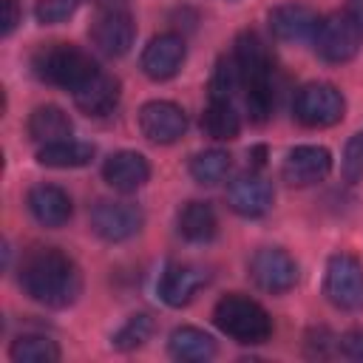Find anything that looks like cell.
<instances>
[{
    "label": "cell",
    "mask_w": 363,
    "mask_h": 363,
    "mask_svg": "<svg viewBox=\"0 0 363 363\" xmlns=\"http://www.w3.org/2000/svg\"><path fill=\"white\" fill-rule=\"evenodd\" d=\"M20 286L23 292L51 309L71 306L82 292L79 267L54 247L31 250L20 264Z\"/></svg>",
    "instance_id": "6da1fadb"
},
{
    "label": "cell",
    "mask_w": 363,
    "mask_h": 363,
    "mask_svg": "<svg viewBox=\"0 0 363 363\" xmlns=\"http://www.w3.org/2000/svg\"><path fill=\"white\" fill-rule=\"evenodd\" d=\"M235 65L241 71V85H244V102L247 113L255 125H264L275 108V94H272V54L267 43L255 31H244L235 40Z\"/></svg>",
    "instance_id": "7a4b0ae2"
},
{
    "label": "cell",
    "mask_w": 363,
    "mask_h": 363,
    "mask_svg": "<svg viewBox=\"0 0 363 363\" xmlns=\"http://www.w3.org/2000/svg\"><path fill=\"white\" fill-rule=\"evenodd\" d=\"M213 320L227 337H233L235 343H247V346L264 343L272 335V320L267 309L258 301L238 295V292H230L216 303Z\"/></svg>",
    "instance_id": "3957f363"
},
{
    "label": "cell",
    "mask_w": 363,
    "mask_h": 363,
    "mask_svg": "<svg viewBox=\"0 0 363 363\" xmlns=\"http://www.w3.org/2000/svg\"><path fill=\"white\" fill-rule=\"evenodd\" d=\"M31 68L37 79L57 85V88H68V91H77L88 77L99 71L91 54H85L82 48L71 43H51L40 48L31 60Z\"/></svg>",
    "instance_id": "277c9868"
},
{
    "label": "cell",
    "mask_w": 363,
    "mask_h": 363,
    "mask_svg": "<svg viewBox=\"0 0 363 363\" xmlns=\"http://www.w3.org/2000/svg\"><path fill=\"white\" fill-rule=\"evenodd\" d=\"M312 43H315V51L320 60L349 62L357 57V51L363 45V26L349 11H337V14H329L318 23Z\"/></svg>",
    "instance_id": "5b68a950"
},
{
    "label": "cell",
    "mask_w": 363,
    "mask_h": 363,
    "mask_svg": "<svg viewBox=\"0 0 363 363\" xmlns=\"http://www.w3.org/2000/svg\"><path fill=\"white\" fill-rule=\"evenodd\" d=\"M292 113L306 128H332L346 113V99L332 82H309L295 94Z\"/></svg>",
    "instance_id": "8992f818"
},
{
    "label": "cell",
    "mask_w": 363,
    "mask_h": 363,
    "mask_svg": "<svg viewBox=\"0 0 363 363\" xmlns=\"http://www.w3.org/2000/svg\"><path fill=\"white\" fill-rule=\"evenodd\" d=\"M323 295L340 312L363 309V267L354 255L337 252L329 258L326 278H323Z\"/></svg>",
    "instance_id": "52a82bcc"
},
{
    "label": "cell",
    "mask_w": 363,
    "mask_h": 363,
    "mask_svg": "<svg viewBox=\"0 0 363 363\" xmlns=\"http://www.w3.org/2000/svg\"><path fill=\"white\" fill-rule=\"evenodd\" d=\"M142 224H145V213L130 201L102 199L91 207V230L108 244H122L133 238L142 230Z\"/></svg>",
    "instance_id": "ba28073f"
},
{
    "label": "cell",
    "mask_w": 363,
    "mask_h": 363,
    "mask_svg": "<svg viewBox=\"0 0 363 363\" xmlns=\"http://www.w3.org/2000/svg\"><path fill=\"white\" fill-rule=\"evenodd\" d=\"M133 40H136V23H133L130 11L122 6H105L91 23V43L105 57L128 54Z\"/></svg>",
    "instance_id": "9c48e42d"
},
{
    "label": "cell",
    "mask_w": 363,
    "mask_h": 363,
    "mask_svg": "<svg viewBox=\"0 0 363 363\" xmlns=\"http://www.w3.org/2000/svg\"><path fill=\"white\" fill-rule=\"evenodd\" d=\"M250 278L258 289L269 295H281L298 284V264L286 250L264 247L250 258Z\"/></svg>",
    "instance_id": "30bf717a"
},
{
    "label": "cell",
    "mask_w": 363,
    "mask_h": 363,
    "mask_svg": "<svg viewBox=\"0 0 363 363\" xmlns=\"http://www.w3.org/2000/svg\"><path fill=\"white\" fill-rule=\"evenodd\" d=\"M139 130L145 139H150L156 145H173L184 136L187 116L176 102L153 99V102H145L139 111Z\"/></svg>",
    "instance_id": "8fae6325"
},
{
    "label": "cell",
    "mask_w": 363,
    "mask_h": 363,
    "mask_svg": "<svg viewBox=\"0 0 363 363\" xmlns=\"http://www.w3.org/2000/svg\"><path fill=\"white\" fill-rule=\"evenodd\" d=\"M332 170V153L320 145H301L292 147L281 164V176L292 187H312L323 182Z\"/></svg>",
    "instance_id": "7c38bea8"
},
{
    "label": "cell",
    "mask_w": 363,
    "mask_h": 363,
    "mask_svg": "<svg viewBox=\"0 0 363 363\" xmlns=\"http://www.w3.org/2000/svg\"><path fill=\"white\" fill-rule=\"evenodd\" d=\"M275 201L272 184L258 173H241L227 187V204L244 218H261Z\"/></svg>",
    "instance_id": "4fadbf2b"
},
{
    "label": "cell",
    "mask_w": 363,
    "mask_h": 363,
    "mask_svg": "<svg viewBox=\"0 0 363 363\" xmlns=\"http://www.w3.org/2000/svg\"><path fill=\"white\" fill-rule=\"evenodd\" d=\"M182 62H184V40L179 34H159L142 51V71L156 82L176 77Z\"/></svg>",
    "instance_id": "5bb4252c"
},
{
    "label": "cell",
    "mask_w": 363,
    "mask_h": 363,
    "mask_svg": "<svg viewBox=\"0 0 363 363\" xmlns=\"http://www.w3.org/2000/svg\"><path fill=\"white\" fill-rule=\"evenodd\" d=\"M269 31L281 43H306L318 31V14L301 3H284L269 11Z\"/></svg>",
    "instance_id": "9a60e30c"
},
{
    "label": "cell",
    "mask_w": 363,
    "mask_h": 363,
    "mask_svg": "<svg viewBox=\"0 0 363 363\" xmlns=\"http://www.w3.org/2000/svg\"><path fill=\"white\" fill-rule=\"evenodd\" d=\"M207 272L196 264H167L159 275V298L167 306H187L193 295L204 286Z\"/></svg>",
    "instance_id": "2e32d148"
},
{
    "label": "cell",
    "mask_w": 363,
    "mask_h": 363,
    "mask_svg": "<svg viewBox=\"0 0 363 363\" xmlns=\"http://www.w3.org/2000/svg\"><path fill=\"white\" fill-rule=\"evenodd\" d=\"M105 182L119 193H136L150 179V164L136 150H116L102 164Z\"/></svg>",
    "instance_id": "e0dca14e"
},
{
    "label": "cell",
    "mask_w": 363,
    "mask_h": 363,
    "mask_svg": "<svg viewBox=\"0 0 363 363\" xmlns=\"http://www.w3.org/2000/svg\"><path fill=\"white\" fill-rule=\"evenodd\" d=\"M119 88L122 85H119L116 77H111L105 71H96L94 77H88L71 94H74V105L82 113H88V116H105V113H111L119 105V94H122Z\"/></svg>",
    "instance_id": "ac0fdd59"
},
{
    "label": "cell",
    "mask_w": 363,
    "mask_h": 363,
    "mask_svg": "<svg viewBox=\"0 0 363 363\" xmlns=\"http://www.w3.org/2000/svg\"><path fill=\"white\" fill-rule=\"evenodd\" d=\"M28 213L34 216L37 224L43 227H62L68 224L71 213H74V204H71V196L57 187V184H37L28 190Z\"/></svg>",
    "instance_id": "d6986e66"
},
{
    "label": "cell",
    "mask_w": 363,
    "mask_h": 363,
    "mask_svg": "<svg viewBox=\"0 0 363 363\" xmlns=\"http://www.w3.org/2000/svg\"><path fill=\"white\" fill-rule=\"evenodd\" d=\"M71 130H74L71 116L57 105H40L28 116V136L34 142H40V145L62 142V139L71 136Z\"/></svg>",
    "instance_id": "ffe728a7"
},
{
    "label": "cell",
    "mask_w": 363,
    "mask_h": 363,
    "mask_svg": "<svg viewBox=\"0 0 363 363\" xmlns=\"http://www.w3.org/2000/svg\"><path fill=\"white\" fill-rule=\"evenodd\" d=\"M176 227L190 244H207L218 230V218L207 201H187L176 216Z\"/></svg>",
    "instance_id": "44dd1931"
},
{
    "label": "cell",
    "mask_w": 363,
    "mask_h": 363,
    "mask_svg": "<svg viewBox=\"0 0 363 363\" xmlns=\"http://www.w3.org/2000/svg\"><path fill=\"white\" fill-rule=\"evenodd\" d=\"M167 349L176 360H187V363H201V360L216 357V340L196 326L173 329L167 337Z\"/></svg>",
    "instance_id": "7402d4cb"
},
{
    "label": "cell",
    "mask_w": 363,
    "mask_h": 363,
    "mask_svg": "<svg viewBox=\"0 0 363 363\" xmlns=\"http://www.w3.org/2000/svg\"><path fill=\"white\" fill-rule=\"evenodd\" d=\"M91 159H94V145L77 142V139L51 142V145H43V147L37 150V162H40L43 167H57V170H65V167H85Z\"/></svg>",
    "instance_id": "603a6c76"
},
{
    "label": "cell",
    "mask_w": 363,
    "mask_h": 363,
    "mask_svg": "<svg viewBox=\"0 0 363 363\" xmlns=\"http://www.w3.org/2000/svg\"><path fill=\"white\" fill-rule=\"evenodd\" d=\"M201 130L210 139H216V142H230L241 130V116L235 113L233 102L210 99L207 108H204V113H201Z\"/></svg>",
    "instance_id": "cb8c5ba5"
},
{
    "label": "cell",
    "mask_w": 363,
    "mask_h": 363,
    "mask_svg": "<svg viewBox=\"0 0 363 363\" xmlns=\"http://www.w3.org/2000/svg\"><path fill=\"white\" fill-rule=\"evenodd\" d=\"M9 357L14 363H57L60 346L54 340H48L45 335H20V337H14Z\"/></svg>",
    "instance_id": "d4e9b609"
},
{
    "label": "cell",
    "mask_w": 363,
    "mask_h": 363,
    "mask_svg": "<svg viewBox=\"0 0 363 363\" xmlns=\"http://www.w3.org/2000/svg\"><path fill=\"white\" fill-rule=\"evenodd\" d=\"M230 173V153L227 150H218V147H210V150H201L190 159V176L199 182V184H218L224 182Z\"/></svg>",
    "instance_id": "484cf974"
},
{
    "label": "cell",
    "mask_w": 363,
    "mask_h": 363,
    "mask_svg": "<svg viewBox=\"0 0 363 363\" xmlns=\"http://www.w3.org/2000/svg\"><path fill=\"white\" fill-rule=\"evenodd\" d=\"M153 335V318L139 312V315H130L111 337V346L119 349V352H130V349H139L147 337Z\"/></svg>",
    "instance_id": "4316f807"
},
{
    "label": "cell",
    "mask_w": 363,
    "mask_h": 363,
    "mask_svg": "<svg viewBox=\"0 0 363 363\" xmlns=\"http://www.w3.org/2000/svg\"><path fill=\"white\" fill-rule=\"evenodd\" d=\"M238 88H244V85H241V71L235 65V57H221L210 77V99L233 102Z\"/></svg>",
    "instance_id": "83f0119b"
},
{
    "label": "cell",
    "mask_w": 363,
    "mask_h": 363,
    "mask_svg": "<svg viewBox=\"0 0 363 363\" xmlns=\"http://www.w3.org/2000/svg\"><path fill=\"white\" fill-rule=\"evenodd\" d=\"M340 170L346 182H360L363 179V128L346 142L343 147V159H340Z\"/></svg>",
    "instance_id": "f1b7e54d"
},
{
    "label": "cell",
    "mask_w": 363,
    "mask_h": 363,
    "mask_svg": "<svg viewBox=\"0 0 363 363\" xmlns=\"http://www.w3.org/2000/svg\"><path fill=\"white\" fill-rule=\"evenodd\" d=\"M79 3L82 0H40L34 9V17L43 26H57V23H65L79 9Z\"/></svg>",
    "instance_id": "f546056e"
},
{
    "label": "cell",
    "mask_w": 363,
    "mask_h": 363,
    "mask_svg": "<svg viewBox=\"0 0 363 363\" xmlns=\"http://www.w3.org/2000/svg\"><path fill=\"white\" fill-rule=\"evenodd\" d=\"M337 352L349 360L363 363V332H346L343 337H337Z\"/></svg>",
    "instance_id": "4dcf8cb0"
},
{
    "label": "cell",
    "mask_w": 363,
    "mask_h": 363,
    "mask_svg": "<svg viewBox=\"0 0 363 363\" xmlns=\"http://www.w3.org/2000/svg\"><path fill=\"white\" fill-rule=\"evenodd\" d=\"M0 6H3V37H9L20 23V6L17 0H3Z\"/></svg>",
    "instance_id": "1f68e13d"
},
{
    "label": "cell",
    "mask_w": 363,
    "mask_h": 363,
    "mask_svg": "<svg viewBox=\"0 0 363 363\" xmlns=\"http://www.w3.org/2000/svg\"><path fill=\"white\" fill-rule=\"evenodd\" d=\"M309 354H315V357H329L332 354V346H337V337H329V332L326 329H320L318 332V340H309Z\"/></svg>",
    "instance_id": "d6a6232c"
},
{
    "label": "cell",
    "mask_w": 363,
    "mask_h": 363,
    "mask_svg": "<svg viewBox=\"0 0 363 363\" xmlns=\"http://www.w3.org/2000/svg\"><path fill=\"white\" fill-rule=\"evenodd\" d=\"M360 26H363V0H352V11H349Z\"/></svg>",
    "instance_id": "836d02e7"
}]
</instances>
